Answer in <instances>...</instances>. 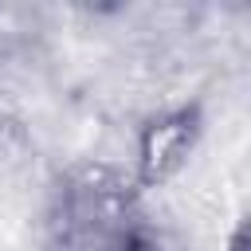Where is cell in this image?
<instances>
[{
  "mask_svg": "<svg viewBox=\"0 0 251 251\" xmlns=\"http://www.w3.org/2000/svg\"><path fill=\"white\" fill-rule=\"evenodd\" d=\"M243 243H247V227H239V231H235V243H231V251H243Z\"/></svg>",
  "mask_w": 251,
  "mask_h": 251,
  "instance_id": "3",
  "label": "cell"
},
{
  "mask_svg": "<svg viewBox=\"0 0 251 251\" xmlns=\"http://www.w3.org/2000/svg\"><path fill=\"white\" fill-rule=\"evenodd\" d=\"M200 114L196 110H176L169 118H157L141 129V145H137V180L141 184H157L165 180L192 149L196 141V126Z\"/></svg>",
  "mask_w": 251,
  "mask_h": 251,
  "instance_id": "1",
  "label": "cell"
},
{
  "mask_svg": "<svg viewBox=\"0 0 251 251\" xmlns=\"http://www.w3.org/2000/svg\"><path fill=\"white\" fill-rule=\"evenodd\" d=\"M122 251H149V243H145V239H137V235H133V239H126V247H122Z\"/></svg>",
  "mask_w": 251,
  "mask_h": 251,
  "instance_id": "2",
  "label": "cell"
}]
</instances>
